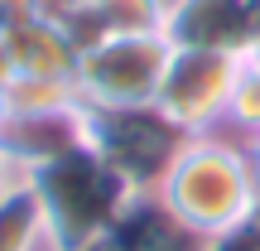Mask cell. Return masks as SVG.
I'll return each instance as SVG.
<instances>
[{"label":"cell","instance_id":"obj_15","mask_svg":"<svg viewBox=\"0 0 260 251\" xmlns=\"http://www.w3.org/2000/svg\"><path fill=\"white\" fill-rule=\"evenodd\" d=\"M34 10H39V19H53V24L68 29V24L87 10V0H34Z\"/></svg>","mask_w":260,"mask_h":251},{"label":"cell","instance_id":"obj_17","mask_svg":"<svg viewBox=\"0 0 260 251\" xmlns=\"http://www.w3.org/2000/svg\"><path fill=\"white\" fill-rule=\"evenodd\" d=\"M15 184H24V174H19V164H15V159L5 155V150H0V198H5V193H10Z\"/></svg>","mask_w":260,"mask_h":251},{"label":"cell","instance_id":"obj_12","mask_svg":"<svg viewBox=\"0 0 260 251\" xmlns=\"http://www.w3.org/2000/svg\"><path fill=\"white\" fill-rule=\"evenodd\" d=\"M0 251H48L44 208L29 184H15L0 198Z\"/></svg>","mask_w":260,"mask_h":251},{"label":"cell","instance_id":"obj_20","mask_svg":"<svg viewBox=\"0 0 260 251\" xmlns=\"http://www.w3.org/2000/svg\"><path fill=\"white\" fill-rule=\"evenodd\" d=\"M5 126H10V106H5V92H0V135H5Z\"/></svg>","mask_w":260,"mask_h":251},{"label":"cell","instance_id":"obj_8","mask_svg":"<svg viewBox=\"0 0 260 251\" xmlns=\"http://www.w3.org/2000/svg\"><path fill=\"white\" fill-rule=\"evenodd\" d=\"M169 0H87V10L68 24V39L77 53L102 39H125V34H164Z\"/></svg>","mask_w":260,"mask_h":251},{"label":"cell","instance_id":"obj_2","mask_svg":"<svg viewBox=\"0 0 260 251\" xmlns=\"http://www.w3.org/2000/svg\"><path fill=\"white\" fill-rule=\"evenodd\" d=\"M44 208L48 251H82L121 217V208L135 198V188L96 155L87 140L68 145L63 155L44 159L24 174Z\"/></svg>","mask_w":260,"mask_h":251},{"label":"cell","instance_id":"obj_13","mask_svg":"<svg viewBox=\"0 0 260 251\" xmlns=\"http://www.w3.org/2000/svg\"><path fill=\"white\" fill-rule=\"evenodd\" d=\"M226 121L241 126L246 135L260 130V39L241 53V73H236V87H232V111Z\"/></svg>","mask_w":260,"mask_h":251},{"label":"cell","instance_id":"obj_19","mask_svg":"<svg viewBox=\"0 0 260 251\" xmlns=\"http://www.w3.org/2000/svg\"><path fill=\"white\" fill-rule=\"evenodd\" d=\"M15 77V63H10V53H5V44H0V92H5V82Z\"/></svg>","mask_w":260,"mask_h":251},{"label":"cell","instance_id":"obj_3","mask_svg":"<svg viewBox=\"0 0 260 251\" xmlns=\"http://www.w3.org/2000/svg\"><path fill=\"white\" fill-rule=\"evenodd\" d=\"M82 140L125 179L135 193H154L188 135L159 111L145 106H82Z\"/></svg>","mask_w":260,"mask_h":251},{"label":"cell","instance_id":"obj_5","mask_svg":"<svg viewBox=\"0 0 260 251\" xmlns=\"http://www.w3.org/2000/svg\"><path fill=\"white\" fill-rule=\"evenodd\" d=\"M241 73L236 53H217V48H169V63L159 73L154 106L169 116L183 135H207L212 126L226 121L232 111V87Z\"/></svg>","mask_w":260,"mask_h":251},{"label":"cell","instance_id":"obj_10","mask_svg":"<svg viewBox=\"0 0 260 251\" xmlns=\"http://www.w3.org/2000/svg\"><path fill=\"white\" fill-rule=\"evenodd\" d=\"M77 140H82V106L58 111V116H10L5 135H0V150L19 164V174H29L34 164L63 155Z\"/></svg>","mask_w":260,"mask_h":251},{"label":"cell","instance_id":"obj_4","mask_svg":"<svg viewBox=\"0 0 260 251\" xmlns=\"http://www.w3.org/2000/svg\"><path fill=\"white\" fill-rule=\"evenodd\" d=\"M164 34H125L82 48L73 68V87L82 106H145L159 92V73L169 63Z\"/></svg>","mask_w":260,"mask_h":251},{"label":"cell","instance_id":"obj_9","mask_svg":"<svg viewBox=\"0 0 260 251\" xmlns=\"http://www.w3.org/2000/svg\"><path fill=\"white\" fill-rule=\"evenodd\" d=\"M0 44H5L15 73H39V77H73L77 68V44L68 39L63 24L53 19H19V24L0 29Z\"/></svg>","mask_w":260,"mask_h":251},{"label":"cell","instance_id":"obj_21","mask_svg":"<svg viewBox=\"0 0 260 251\" xmlns=\"http://www.w3.org/2000/svg\"><path fill=\"white\" fill-rule=\"evenodd\" d=\"M0 29H5V19H0Z\"/></svg>","mask_w":260,"mask_h":251},{"label":"cell","instance_id":"obj_14","mask_svg":"<svg viewBox=\"0 0 260 251\" xmlns=\"http://www.w3.org/2000/svg\"><path fill=\"white\" fill-rule=\"evenodd\" d=\"M203 251H260V213L246 217V222L232 227V232H222V237H207Z\"/></svg>","mask_w":260,"mask_h":251},{"label":"cell","instance_id":"obj_16","mask_svg":"<svg viewBox=\"0 0 260 251\" xmlns=\"http://www.w3.org/2000/svg\"><path fill=\"white\" fill-rule=\"evenodd\" d=\"M34 15H39L34 0H0V19H5V29L19 24V19H34Z\"/></svg>","mask_w":260,"mask_h":251},{"label":"cell","instance_id":"obj_6","mask_svg":"<svg viewBox=\"0 0 260 251\" xmlns=\"http://www.w3.org/2000/svg\"><path fill=\"white\" fill-rule=\"evenodd\" d=\"M260 34V0H169L164 39L178 48H217L236 53L255 44Z\"/></svg>","mask_w":260,"mask_h":251},{"label":"cell","instance_id":"obj_18","mask_svg":"<svg viewBox=\"0 0 260 251\" xmlns=\"http://www.w3.org/2000/svg\"><path fill=\"white\" fill-rule=\"evenodd\" d=\"M246 155H251V174H255V188H260V130L251 135V145H246Z\"/></svg>","mask_w":260,"mask_h":251},{"label":"cell","instance_id":"obj_7","mask_svg":"<svg viewBox=\"0 0 260 251\" xmlns=\"http://www.w3.org/2000/svg\"><path fill=\"white\" fill-rule=\"evenodd\" d=\"M82 251H203V237L188 232L159 203V193H135L121 208V217Z\"/></svg>","mask_w":260,"mask_h":251},{"label":"cell","instance_id":"obj_1","mask_svg":"<svg viewBox=\"0 0 260 251\" xmlns=\"http://www.w3.org/2000/svg\"><path fill=\"white\" fill-rule=\"evenodd\" d=\"M159 203L193 237H222L260 213V188L251 174V155L217 135H188L169 174L159 179Z\"/></svg>","mask_w":260,"mask_h":251},{"label":"cell","instance_id":"obj_11","mask_svg":"<svg viewBox=\"0 0 260 251\" xmlns=\"http://www.w3.org/2000/svg\"><path fill=\"white\" fill-rule=\"evenodd\" d=\"M5 106H10V116H58V111H73V106H82V102H77L73 77L15 73L5 82Z\"/></svg>","mask_w":260,"mask_h":251}]
</instances>
